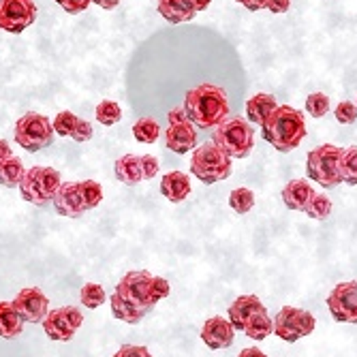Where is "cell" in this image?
I'll list each match as a JSON object with an SVG mask.
<instances>
[{"label":"cell","instance_id":"cell-1","mask_svg":"<svg viewBox=\"0 0 357 357\" xmlns=\"http://www.w3.org/2000/svg\"><path fill=\"white\" fill-rule=\"evenodd\" d=\"M184 112L199 128H216L229 116V96L220 86L199 84L186 92Z\"/></svg>","mask_w":357,"mask_h":357},{"label":"cell","instance_id":"cell-2","mask_svg":"<svg viewBox=\"0 0 357 357\" xmlns=\"http://www.w3.org/2000/svg\"><path fill=\"white\" fill-rule=\"evenodd\" d=\"M114 294L126 304H131L142 314H148L160 300L172 294V284L165 278L152 276L150 272L139 270V272H128L116 284Z\"/></svg>","mask_w":357,"mask_h":357},{"label":"cell","instance_id":"cell-3","mask_svg":"<svg viewBox=\"0 0 357 357\" xmlns=\"http://www.w3.org/2000/svg\"><path fill=\"white\" fill-rule=\"evenodd\" d=\"M261 135L278 152H291L306 137V120L300 109L291 105H278L261 124Z\"/></svg>","mask_w":357,"mask_h":357},{"label":"cell","instance_id":"cell-4","mask_svg":"<svg viewBox=\"0 0 357 357\" xmlns=\"http://www.w3.org/2000/svg\"><path fill=\"white\" fill-rule=\"evenodd\" d=\"M214 144L231 158H244L255 146V131L246 118H227L214 128Z\"/></svg>","mask_w":357,"mask_h":357},{"label":"cell","instance_id":"cell-5","mask_svg":"<svg viewBox=\"0 0 357 357\" xmlns=\"http://www.w3.org/2000/svg\"><path fill=\"white\" fill-rule=\"evenodd\" d=\"M190 174L204 184H216L231 176V156H227L214 142L204 144L190 156Z\"/></svg>","mask_w":357,"mask_h":357},{"label":"cell","instance_id":"cell-6","mask_svg":"<svg viewBox=\"0 0 357 357\" xmlns=\"http://www.w3.org/2000/svg\"><path fill=\"white\" fill-rule=\"evenodd\" d=\"M342 148L334 144L319 146L312 152H308L306 158V174L312 182L326 188H336L340 184V158Z\"/></svg>","mask_w":357,"mask_h":357},{"label":"cell","instance_id":"cell-7","mask_svg":"<svg viewBox=\"0 0 357 357\" xmlns=\"http://www.w3.org/2000/svg\"><path fill=\"white\" fill-rule=\"evenodd\" d=\"M60 184H62V180H60L58 169L39 165V167H32L24 174V180L20 184V192L28 204L47 206L54 199V195H56Z\"/></svg>","mask_w":357,"mask_h":357},{"label":"cell","instance_id":"cell-8","mask_svg":"<svg viewBox=\"0 0 357 357\" xmlns=\"http://www.w3.org/2000/svg\"><path fill=\"white\" fill-rule=\"evenodd\" d=\"M54 126L52 120L43 114H35L30 112L26 116H22L15 122V142L17 146H22L26 152H39L43 148H47L54 139Z\"/></svg>","mask_w":357,"mask_h":357},{"label":"cell","instance_id":"cell-9","mask_svg":"<svg viewBox=\"0 0 357 357\" xmlns=\"http://www.w3.org/2000/svg\"><path fill=\"white\" fill-rule=\"evenodd\" d=\"M314 326H317V321H314L312 312L298 308V306H284L278 310V314L274 319V334L284 342H296V340L312 334Z\"/></svg>","mask_w":357,"mask_h":357},{"label":"cell","instance_id":"cell-10","mask_svg":"<svg viewBox=\"0 0 357 357\" xmlns=\"http://www.w3.org/2000/svg\"><path fill=\"white\" fill-rule=\"evenodd\" d=\"M167 131H165V146L176 154H186L197 146V131L195 124L188 120L184 107H176L167 114Z\"/></svg>","mask_w":357,"mask_h":357},{"label":"cell","instance_id":"cell-11","mask_svg":"<svg viewBox=\"0 0 357 357\" xmlns=\"http://www.w3.org/2000/svg\"><path fill=\"white\" fill-rule=\"evenodd\" d=\"M41 323H43V330L47 334V338L58 340V342H69V340H73L75 332L82 328L84 314L75 306H62V308L47 312Z\"/></svg>","mask_w":357,"mask_h":357},{"label":"cell","instance_id":"cell-12","mask_svg":"<svg viewBox=\"0 0 357 357\" xmlns=\"http://www.w3.org/2000/svg\"><path fill=\"white\" fill-rule=\"evenodd\" d=\"M37 20L35 0H0V30L20 35Z\"/></svg>","mask_w":357,"mask_h":357},{"label":"cell","instance_id":"cell-13","mask_svg":"<svg viewBox=\"0 0 357 357\" xmlns=\"http://www.w3.org/2000/svg\"><path fill=\"white\" fill-rule=\"evenodd\" d=\"M328 308L338 323H357V282H340L328 296Z\"/></svg>","mask_w":357,"mask_h":357},{"label":"cell","instance_id":"cell-14","mask_svg":"<svg viewBox=\"0 0 357 357\" xmlns=\"http://www.w3.org/2000/svg\"><path fill=\"white\" fill-rule=\"evenodd\" d=\"M15 312L24 319V323H41L50 312V300L37 287H26L11 302Z\"/></svg>","mask_w":357,"mask_h":357},{"label":"cell","instance_id":"cell-15","mask_svg":"<svg viewBox=\"0 0 357 357\" xmlns=\"http://www.w3.org/2000/svg\"><path fill=\"white\" fill-rule=\"evenodd\" d=\"M52 204L60 216H67V218H79L88 210L82 197L79 182H62L54 195Z\"/></svg>","mask_w":357,"mask_h":357},{"label":"cell","instance_id":"cell-16","mask_svg":"<svg viewBox=\"0 0 357 357\" xmlns=\"http://www.w3.org/2000/svg\"><path fill=\"white\" fill-rule=\"evenodd\" d=\"M234 336H236V330L231 326V321L225 317H212L202 328V340L206 342V347H210L214 351L231 347Z\"/></svg>","mask_w":357,"mask_h":357},{"label":"cell","instance_id":"cell-17","mask_svg":"<svg viewBox=\"0 0 357 357\" xmlns=\"http://www.w3.org/2000/svg\"><path fill=\"white\" fill-rule=\"evenodd\" d=\"M314 195H317V190L308 184V180H291L282 188V202L289 210L306 212V208L312 202Z\"/></svg>","mask_w":357,"mask_h":357},{"label":"cell","instance_id":"cell-18","mask_svg":"<svg viewBox=\"0 0 357 357\" xmlns=\"http://www.w3.org/2000/svg\"><path fill=\"white\" fill-rule=\"evenodd\" d=\"M160 192L172 204H182L190 195V180L182 172H169L160 180Z\"/></svg>","mask_w":357,"mask_h":357},{"label":"cell","instance_id":"cell-19","mask_svg":"<svg viewBox=\"0 0 357 357\" xmlns=\"http://www.w3.org/2000/svg\"><path fill=\"white\" fill-rule=\"evenodd\" d=\"M261 308H266L264 304H261V300H259L257 296H240L231 306H229V321H231V326H234V330H244V326H246V321L255 314V312H259Z\"/></svg>","mask_w":357,"mask_h":357},{"label":"cell","instance_id":"cell-20","mask_svg":"<svg viewBox=\"0 0 357 357\" xmlns=\"http://www.w3.org/2000/svg\"><path fill=\"white\" fill-rule=\"evenodd\" d=\"M116 178L126 184V186H135L137 182L144 180V165H142V156L135 154H124L116 160L114 165Z\"/></svg>","mask_w":357,"mask_h":357},{"label":"cell","instance_id":"cell-21","mask_svg":"<svg viewBox=\"0 0 357 357\" xmlns=\"http://www.w3.org/2000/svg\"><path fill=\"white\" fill-rule=\"evenodd\" d=\"M276 107H278V103H276V99L272 94L259 92V94L250 96L248 103H246V118H248V122L261 126L272 116V112Z\"/></svg>","mask_w":357,"mask_h":357},{"label":"cell","instance_id":"cell-22","mask_svg":"<svg viewBox=\"0 0 357 357\" xmlns=\"http://www.w3.org/2000/svg\"><path fill=\"white\" fill-rule=\"evenodd\" d=\"M158 13L172 24H184L197 15L190 0H158Z\"/></svg>","mask_w":357,"mask_h":357},{"label":"cell","instance_id":"cell-23","mask_svg":"<svg viewBox=\"0 0 357 357\" xmlns=\"http://www.w3.org/2000/svg\"><path fill=\"white\" fill-rule=\"evenodd\" d=\"M24 330V319L15 312L11 302H0V338H17Z\"/></svg>","mask_w":357,"mask_h":357},{"label":"cell","instance_id":"cell-24","mask_svg":"<svg viewBox=\"0 0 357 357\" xmlns=\"http://www.w3.org/2000/svg\"><path fill=\"white\" fill-rule=\"evenodd\" d=\"M250 340H266L272 332H274V321L268 317V310L261 308L259 312H255L242 330Z\"/></svg>","mask_w":357,"mask_h":357},{"label":"cell","instance_id":"cell-25","mask_svg":"<svg viewBox=\"0 0 357 357\" xmlns=\"http://www.w3.org/2000/svg\"><path fill=\"white\" fill-rule=\"evenodd\" d=\"M24 165L17 156H9L0 163V186H7V188H15L22 184L24 180Z\"/></svg>","mask_w":357,"mask_h":357},{"label":"cell","instance_id":"cell-26","mask_svg":"<svg viewBox=\"0 0 357 357\" xmlns=\"http://www.w3.org/2000/svg\"><path fill=\"white\" fill-rule=\"evenodd\" d=\"M340 182H344L349 186H357V146H351L342 152Z\"/></svg>","mask_w":357,"mask_h":357},{"label":"cell","instance_id":"cell-27","mask_svg":"<svg viewBox=\"0 0 357 357\" xmlns=\"http://www.w3.org/2000/svg\"><path fill=\"white\" fill-rule=\"evenodd\" d=\"M112 314L116 317V319H120V321H124V323H128V326H137V323L146 317V314H142L139 310H135L131 304H126L124 300H120L116 294L112 296Z\"/></svg>","mask_w":357,"mask_h":357},{"label":"cell","instance_id":"cell-28","mask_svg":"<svg viewBox=\"0 0 357 357\" xmlns=\"http://www.w3.org/2000/svg\"><path fill=\"white\" fill-rule=\"evenodd\" d=\"M160 135V126L154 118H142L133 124V137L142 144H154Z\"/></svg>","mask_w":357,"mask_h":357},{"label":"cell","instance_id":"cell-29","mask_svg":"<svg viewBox=\"0 0 357 357\" xmlns=\"http://www.w3.org/2000/svg\"><path fill=\"white\" fill-rule=\"evenodd\" d=\"M105 289L101 284H96V282H86L82 287V294H79V300L86 308L94 310V308H99L103 302H105Z\"/></svg>","mask_w":357,"mask_h":357},{"label":"cell","instance_id":"cell-30","mask_svg":"<svg viewBox=\"0 0 357 357\" xmlns=\"http://www.w3.org/2000/svg\"><path fill=\"white\" fill-rule=\"evenodd\" d=\"M229 206H231L238 214L250 212L252 206H255V192H252L250 188H244V186L234 188L231 195H229Z\"/></svg>","mask_w":357,"mask_h":357},{"label":"cell","instance_id":"cell-31","mask_svg":"<svg viewBox=\"0 0 357 357\" xmlns=\"http://www.w3.org/2000/svg\"><path fill=\"white\" fill-rule=\"evenodd\" d=\"M79 190H82V197H84V204L88 210H94L103 202V188L96 180H84L79 182Z\"/></svg>","mask_w":357,"mask_h":357},{"label":"cell","instance_id":"cell-32","mask_svg":"<svg viewBox=\"0 0 357 357\" xmlns=\"http://www.w3.org/2000/svg\"><path fill=\"white\" fill-rule=\"evenodd\" d=\"M96 120H99L103 126H112L116 122H120L122 118V109L116 101H101L96 105V112H94Z\"/></svg>","mask_w":357,"mask_h":357},{"label":"cell","instance_id":"cell-33","mask_svg":"<svg viewBox=\"0 0 357 357\" xmlns=\"http://www.w3.org/2000/svg\"><path fill=\"white\" fill-rule=\"evenodd\" d=\"M77 120H79V118H77L75 114H71V112H60V114L54 118V122H52L54 133L60 135V137H71L73 131H75V126H77Z\"/></svg>","mask_w":357,"mask_h":357},{"label":"cell","instance_id":"cell-34","mask_svg":"<svg viewBox=\"0 0 357 357\" xmlns=\"http://www.w3.org/2000/svg\"><path fill=\"white\" fill-rule=\"evenodd\" d=\"M306 214L312 220H326L332 214V202L326 197V195H314L312 202L306 208Z\"/></svg>","mask_w":357,"mask_h":357},{"label":"cell","instance_id":"cell-35","mask_svg":"<svg viewBox=\"0 0 357 357\" xmlns=\"http://www.w3.org/2000/svg\"><path fill=\"white\" fill-rule=\"evenodd\" d=\"M306 112L312 118H323V116H326L330 112V99H328V94H323V92L308 94V99H306Z\"/></svg>","mask_w":357,"mask_h":357},{"label":"cell","instance_id":"cell-36","mask_svg":"<svg viewBox=\"0 0 357 357\" xmlns=\"http://www.w3.org/2000/svg\"><path fill=\"white\" fill-rule=\"evenodd\" d=\"M334 116L340 124H353L357 120V107L355 103L351 101H342L336 109H334Z\"/></svg>","mask_w":357,"mask_h":357},{"label":"cell","instance_id":"cell-37","mask_svg":"<svg viewBox=\"0 0 357 357\" xmlns=\"http://www.w3.org/2000/svg\"><path fill=\"white\" fill-rule=\"evenodd\" d=\"M92 135H94V131H92V124L79 118V120H77V126H75V131H73V135H71V139H75V142L84 144V142L92 139Z\"/></svg>","mask_w":357,"mask_h":357},{"label":"cell","instance_id":"cell-38","mask_svg":"<svg viewBox=\"0 0 357 357\" xmlns=\"http://www.w3.org/2000/svg\"><path fill=\"white\" fill-rule=\"evenodd\" d=\"M114 357H150V351L137 344H124L114 353Z\"/></svg>","mask_w":357,"mask_h":357},{"label":"cell","instance_id":"cell-39","mask_svg":"<svg viewBox=\"0 0 357 357\" xmlns=\"http://www.w3.org/2000/svg\"><path fill=\"white\" fill-rule=\"evenodd\" d=\"M56 3H58L64 11H67V13L75 15V13L86 11V9H88V5L92 3V0H56Z\"/></svg>","mask_w":357,"mask_h":357},{"label":"cell","instance_id":"cell-40","mask_svg":"<svg viewBox=\"0 0 357 357\" xmlns=\"http://www.w3.org/2000/svg\"><path fill=\"white\" fill-rule=\"evenodd\" d=\"M142 165H144V180H152L158 174V160L152 154L142 156Z\"/></svg>","mask_w":357,"mask_h":357},{"label":"cell","instance_id":"cell-41","mask_svg":"<svg viewBox=\"0 0 357 357\" xmlns=\"http://www.w3.org/2000/svg\"><path fill=\"white\" fill-rule=\"evenodd\" d=\"M289 7H291V0H268V11H272L274 15H282V13H287L289 11Z\"/></svg>","mask_w":357,"mask_h":357},{"label":"cell","instance_id":"cell-42","mask_svg":"<svg viewBox=\"0 0 357 357\" xmlns=\"http://www.w3.org/2000/svg\"><path fill=\"white\" fill-rule=\"evenodd\" d=\"M248 11H261L268 7V0H240Z\"/></svg>","mask_w":357,"mask_h":357},{"label":"cell","instance_id":"cell-43","mask_svg":"<svg viewBox=\"0 0 357 357\" xmlns=\"http://www.w3.org/2000/svg\"><path fill=\"white\" fill-rule=\"evenodd\" d=\"M238 357H268L264 351H259L257 347H248V349H244V351H240V355Z\"/></svg>","mask_w":357,"mask_h":357},{"label":"cell","instance_id":"cell-44","mask_svg":"<svg viewBox=\"0 0 357 357\" xmlns=\"http://www.w3.org/2000/svg\"><path fill=\"white\" fill-rule=\"evenodd\" d=\"M92 3L99 5L101 9H107L109 11V9H116L120 5V0H92Z\"/></svg>","mask_w":357,"mask_h":357},{"label":"cell","instance_id":"cell-45","mask_svg":"<svg viewBox=\"0 0 357 357\" xmlns=\"http://www.w3.org/2000/svg\"><path fill=\"white\" fill-rule=\"evenodd\" d=\"M9 156H13V154H11V146H9L5 139H0V163H3V160L9 158Z\"/></svg>","mask_w":357,"mask_h":357},{"label":"cell","instance_id":"cell-46","mask_svg":"<svg viewBox=\"0 0 357 357\" xmlns=\"http://www.w3.org/2000/svg\"><path fill=\"white\" fill-rule=\"evenodd\" d=\"M210 3H212V0H190V5L195 7V11H206L208 7H210Z\"/></svg>","mask_w":357,"mask_h":357},{"label":"cell","instance_id":"cell-47","mask_svg":"<svg viewBox=\"0 0 357 357\" xmlns=\"http://www.w3.org/2000/svg\"><path fill=\"white\" fill-rule=\"evenodd\" d=\"M355 107H357V99H355Z\"/></svg>","mask_w":357,"mask_h":357},{"label":"cell","instance_id":"cell-48","mask_svg":"<svg viewBox=\"0 0 357 357\" xmlns=\"http://www.w3.org/2000/svg\"><path fill=\"white\" fill-rule=\"evenodd\" d=\"M238 3H240V0H238Z\"/></svg>","mask_w":357,"mask_h":357}]
</instances>
